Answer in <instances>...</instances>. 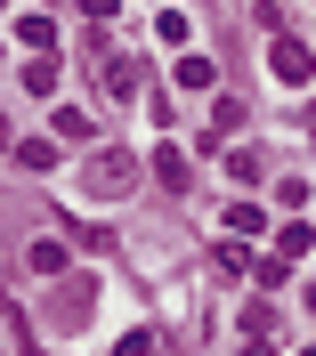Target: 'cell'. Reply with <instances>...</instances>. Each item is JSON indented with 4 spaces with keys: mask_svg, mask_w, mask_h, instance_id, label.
Masks as SVG:
<instances>
[{
    "mask_svg": "<svg viewBox=\"0 0 316 356\" xmlns=\"http://www.w3.org/2000/svg\"><path fill=\"white\" fill-rule=\"evenodd\" d=\"M81 195H90V202H130V195H138V154H122V146H97L90 170H81Z\"/></svg>",
    "mask_w": 316,
    "mask_h": 356,
    "instance_id": "6da1fadb",
    "label": "cell"
},
{
    "mask_svg": "<svg viewBox=\"0 0 316 356\" xmlns=\"http://www.w3.org/2000/svg\"><path fill=\"white\" fill-rule=\"evenodd\" d=\"M268 65H276V81H284V89H300V81L316 73V57H308V41H292V33H284V41L268 49Z\"/></svg>",
    "mask_w": 316,
    "mask_h": 356,
    "instance_id": "7a4b0ae2",
    "label": "cell"
},
{
    "mask_svg": "<svg viewBox=\"0 0 316 356\" xmlns=\"http://www.w3.org/2000/svg\"><path fill=\"white\" fill-rule=\"evenodd\" d=\"M24 267H33V275H65V243H57V235L24 243Z\"/></svg>",
    "mask_w": 316,
    "mask_h": 356,
    "instance_id": "3957f363",
    "label": "cell"
},
{
    "mask_svg": "<svg viewBox=\"0 0 316 356\" xmlns=\"http://www.w3.org/2000/svg\"><path fill=\"white\" fill-rule=\"evenodd\" d=\"M235 122H244V97H219V106H211V146H227Z\"/></svg>",
    "mask_w": 316,
    "mask_h": 356,
    "instance_id": "277c9868",
    "label": "cell"
},
{
    "mask_svg": "<svg viewBox=\"0 0 316 356\" xmlns=\"http://www.w3.org/2000/svg\"><path fill=\"white\" fill-rule=\"evenodd\" d=\"M17 162H24V170H49V162H57V138H24Z\"/></svg>",
    "mask_w": 316,
    "mask_h": 356,
    "instance_id": "5b68a950",
    "label": "cell"
},
{
    "mask_svg": "<svg viewBox=\"0 0 316 356\" xmlns=\"http://www.w3.org/2000/svg\"><path fill=\"white\" fill-rule=\"evenodd\" d=\"M24 89H33V97H49V89H57V65H49V57H24Z\"/></svg>",
    "mask_w": 316,
    "mask_h": 356,
    "instance_id": "8992f818",
    "label": "cell"
},
{
    "mask_svg": "<svg viewBox=\"0 0 316 356\" xmlns=\"http://www.w3.org/2000/svg\"><path fill=\"white\" fill-rule=\"evenodd\" d=\"M17 41H24V49H49V41H57V24H49V17H17Z\"/></svg>",
    "mask_w": 316,
    "mask_h": 356,
    "instance_id": "52a82bcc",
    "label": "cell"
},
{
    "mask_svg": "<svg viewBox=\"0 0 316 356\" xmlns=\"http://www.w3.org/2000/svg\"><path fill=\"white\" fill-rule=\"evenodd\" d=\"M49 122H57V138H90V130H97L90 113H73V106H57V113H49Z\"/></svg>",
    "mask_w": 316,
    "mask_h": 356,
    "instance_id": "ba28073f",
    "label": "cell"
},
{
    "mask_svg": "<svg viewBox=\"0 0 316 356\" xmlns=\"http://www.w3.org/2000/svg\"><path fill=\"white\" fill-rule=\"evenodd\" d=\"M106 89H113V97H130V89H138V65H130V57H113V65H106Z\"/></svg>",
    "mask_w": 316,
    "mask_h": 356,
    "instance_id": "9c48e42d",
    "label": "cell"
},
{
    "mask_svg": "<svg viewBox=\"0 0 316 356\" xmlns=\"http://www.w3.org/2000/svg\"><path fill=\"white\" fill-rule=\"evenodd\" d=\"M155 170H162V186H179V178H187V154H179V146H162V154H155Z\"/></svg>",
    "mask_w": 316,
    "mask_h": 356,
    "instance_id": "30bf717a",
    "label": "cell"
},
{
    "mask_svg": "<svg viewBox=\"0 0 316 356\" xmlns=\"http://www.w3.org/2000/svg\"><path fill=\"white\" fill-rule=\"evenodd\" d=\"M179 81L187 89H211V57H179Z\"/></svg>",
    "mask_w": 316,
    "mask_h": 356,
    "instance_id": "8fae6325",
    "label": "cell"
},
{
    "mask_svg": "<svg viewBox=\"0 0 316 356\" xmlns=\"http://www.w3.org/2000/svg\"><path fill=\"white\" fill-rule=\"evenodd\" d=\"M113 8H122V0H81V17H90V24H106Z\"/></svg>",
    "mask_w": 316,
    "mask_h": 356,
    "instance_id": "7c38bea8",
    "label": "cell"
},
{
    "mask_svg": "<svg viewBox=\"0 0 316 356\" xmlns=\"http://www.w3.org/2000/svg\"><path fill=\"white\" fill-rule=\"evenodd\" d=\"M0 154H17V138H8V113H0Z\"/></svg>",
    "mask_w": 316,
    "mask_h": 356,
    "instance_id": "4fadbf2b",
    "label": "cell"
},
{
    "mask_svg": "<svg viewBox=\"0 0 316 356\" xmlns=\"http://www.w3.org/2000/svg\"><path fill=\"white\" fill-rule=\"evenodd\" d=\"M0 8H8V0H0Z\"/></svg>",
    "mask_w": 316,
    "mask_h": 356,
    "instance_id": "5bb4252c",
    "label": "cell"
}]
</instances>
